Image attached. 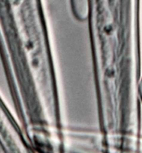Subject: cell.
<instances>
[{
	"label": "cell",
	"mask_w": 142,
	"mask_h": 153,
	"mask_svg": "<svg viewBox=\"0 0 142 153\" xmlns=\"http://www.w3.org/2000/svg\"><path fill=\"white\" fill-rule=\"evenodd\" d=\"M141 0H89L98 128L126 137L142 128Z\"/></svg>",
	"instance_id": "1"
},
{
	"label": "cell",
	"mask_w": 142,
	"mask_h": 153,
	"mask_svg": "<svg viewBox=\"0 0 142 153\" xmlns=\"http://www.w3.org/2000/svg\"><path fill=\"white\" fill-rule=\"evenodd\" d=\"M139 153H142V141H141V147H140V151H139Z\"/></svg>",
	"instance_id": "5"
},
{
	"label": "cell",
	"mask_w": 142,
	"mask_h": 153,
	"mask_svg": "<svg viewBox=\"0 0 142 153\" xmlns=\"http://www.w3.org/2000/svg\"><path fill=\"white\" fill-rule=\"evenodd\" d=\"M140 98H141V101L142 104V75L141 79V82H140Z\"/></svg>",
	"instance_id": "4"
},
{
	"label": "cell",
	"mask_w": 142,
	"mask_h": 153,
	"mask_svg": "<svg viewBox=\"0 0 142 153\" xmlns=\"http://www.w3.org/2000/svg\"><path fill=\"white\" fill-rule=\"evenodd\" d=\"M0 60L13 92L38 93L58 81L42 0H0Z\"/></svg>",
	"instance_id": "2"
},
{
	"label": "cell",
	"mask_w": 142,
	"mask_h": 153,
	"mask_svg": "<svg viewBox=\"0 0 142 153\" xmlns=\"http://www.w3.org/2000/svg\"><path fill=\"white\" fill-rule=\"evenodd\" d=\"M71 10L79 22H86L89 17V0H70Z\"/></svg>",
	"instance_id": "3"
}]
</instances>
